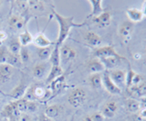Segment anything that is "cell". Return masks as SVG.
<instances>
[{
  "mask_svg": "<svg viewBox=\"0 0 146 121\" xmlns=\"http://www.w3.org/2000/svg\"><path fill=\"white\" fill-rule=\"evenodd\" d=\"M53 15L55 16V18L57 19L58 23V26H59L56 46L60 47L63 45L64 41H65L67 37H68V34H70V30L73 28H80V26H83L84 23H82V24L75 23L74 16H64L60 14H58V13L55 10H53Z\"/></svg>",
  "mask_w": 146,
  "mask_h": 121,
  "instance_id": "1",
  "label": "cell"
},
{
  "mask_svg": "<svg viewBox=\"0 0 146 121\" xmlns=\"http://www.w3.org/2000/svg\"><path fill=\"white\" fill-rule=\"evenodd\" d=\"M87 100V92L82 87H76L70 92L68 102L73 107H80Z\"/></svg>",
  "mask_w": 146,
  "mask_h": 121,
  "instance_id": "2",
  "label": "cell"
},
{
  "mask_svg": "<svg viewBox=\"0 0 146 121\" xmlns=\"http://www.w3.org/2000/svg\"><path fill=\"white\" fill-rule=\"evenodd\" d=\"M133 29H134V24L130 22L129 20L121 22L120 26H119L118 32L124 44H128L130 42Z\"/></svg>",
  "mask_w": 146,
  "mask_h": 121,
  "instance_id": "3",
  "label": "cell"
},
{
  "mask_svg": "<svg viewBox=\"0 0 146 121\" xmlns=\"http://www.w3.org/2000/svg\"><path fill=\"white\" fill-rule=\"evenodd\" d=\"M113 83L120 88L126 87V72L121 69L115 68L107 71Z\"/></svg>",
  "mask_w": 146,
  "mask_h": 121,
  "instance_id": "4",
  "label": "cell"
},
{
  "mask_svg": "<svg viewBox=\"0 0 146 121\" xmlns=\"http://www.w3.org/2000/svg\"><path fill=\"white\" fill-rule=\"evenodd\" d=\"M119 109V105L115 100H109L105 102L102 107L100 113L104 118H112L115 116Z\"/></svg>",
  "mask_w": 146,
  "mask_h": 121,
  "instance_id": "5",
  "label": "cell"
},
{
  "mask_svg": "<svg viewBox=\"0 0 146 121\" xmlns=\"http://www.w3.org/2000/svg\"><path fill=\"white\" fill-rule=\"evenodd\" d=\"M21 113L17 109L15 103L10 102L4 107L3 110L1 111V116L4 118H7L9 120H18L19 119Z\"/></svg>",
  "mask_w": 146,
  "mask_h": 121,
  "instance_id": "6",
  "label": "cell"
},
{
  "mask_svg": "<svg viewBox=\"0 0 146 121\" xmlns=\"http://www.w3.org/2000/svg\"><path fill=\"white\" fill-rule=\"evenodd\" d=\"M59 55H60V61L70 62L77 57V51L74 48L70 47L68 45H62L59 47Z\"/></svg>",
  "mask_w": 146,
  "mask_h": 121,
  "instance_id": "7",
  "label": "cell"
},
{
  "mask_svg": "<svg viewBox=\"0 0 146 121\" xmlns=\"http://www.w3.org/2000/svg\"><path fill=\"white\" fill-rule=\"evenodd\" d=\"M102 86L110 94H111V95H120V94H121V91H122L121 88L117 87L116 85L113 83V81L111 79V78H110L107 71L102 75Z\"/></svg>",
  "mask_w": 146,
  "mask_h": 121,
  "instance_id": "8",
  "label": "cell"
},
{
  "mask_svg": "<svg viewBox=\"0 0 146 121\" xmlns=\"http://www.w3.org/2000/svg\"><path fill=\"white\" fill-rule=\"evenodd\" d=\"M94 56L95 57L99 58V59H102V58H106L110 57H119L120 55H119L113 47L105 46L96 48L94 50Z\"/></svg>",
  "mask_w": 146,
  "mask_h": 121,
  "instance_id": "9",
  "label": "cell"
},
{
  "mask_svg": "<svg viewBox=\"0 0 146 121\" xmlns=\"http://www.w3.org/2000/svg\"><path fill=\"white\" fill-rule=\"evenodd\" d=\"M92 22L100 28H105L111 23V14L109 11H103L98 16L92 18Z\"/></svg>",
  "mask_w": 146,
  "mask_h": 121,
  "instance_id": "10",
  "label": "cell"
},
{
  "mask_svg": "<svg viewBox=\"0 0 146 121\" xmlns=\"http://www.w3.org/2000/svg\"><path fill=\"white\" fill-rule=\"evenodd\" d=\"M15 73V68L8 64L0 65V82L6 83L10 80Z\"/></svg>",
  "mask_w": 146,
  "mask_h": 121,
  "instance_id": "11",
  "label": "cell"
},
{
  "mask_svg": "<svg viewBox=\"0 0 146 121\" xmlns=\"http://www.w3.org/2000/svg\"><path fill=\"white\" fill-rule=\"evenodd\" d=\"M84 40L89 46L92 47H98L102 43V37L93 31H87L84 35Z\"/></svg>",
  "mask_w": 146,
  "mask_h": 121,
  "instance_id": "12",
  "label": "cell"
},
{
  "mask_svg": "<svg viewBox=\"0 0 146 121\" xmlns=\"http://www.w3.org/2000/svg\"><path fill=\"white\" fill-rule=\"evenodd\" d=\"M86 66L91 74L102 73V71L105 70V68L103 64L102 63V61L97 57L91 58V59L88 60V62L86 63Z\"/></svg>",
  "mask_w": 146,
  "mask_h": 121,
  "instance_id": "13",
  "label": "cell"
},
{
  "mask_svg": "<svg viewBox=\"0 0 146 121\" xmlns=\"http://www.w3.org/2000/svg\"><path fill=\"white\" fill-rule=\"evenodd\" d=\"M123 59H124V57L119 56V57H110L106 58H102V59H100V60L102 61V63L103 64L105 69H107L109 71V70L115 69L119 66V64L121 63V61Z\"/></svg>",
  "mask_w": 146,
  "mask_h": 121,
  "instance_id": "14",
  "label": "cell"
},
{
  "mask_svg": "<svg viewBox=\"0 0 146 121\" xmlns=\"http://www.w3.org/2000/svg\"><path fill=\"white\" fill-rule=\"evenodd\" d=\"M65 80H66L65 75L63 74L60 77H58L55 80H53L51 83H49V90L52 93V97L57 95L59 91L62 90L64 85H65Z\"/></svg>",
  "mask_w": 146,
  "mask_h": 121,
  "instance_id": "15",
  "label": "cell"
},
{
  "mask_svg": "<svg viewBox=\"0 0 146 121\" xmlns=\"http://www.w3.org/2000/svg\"><path fill=\"white\" fill-rule=\"evenodd\" d=\"M126 15L128 16V18H129V21L133 24L141 22L143 19V16H144L141 10L139 9V8H135V7L128 8L126 10Z\"/></svg>",
  "mask_w": 146,
  "mask_h": 121,
  "instance_id": "16",
  "label": "cell"
},
{
  "mask_svg": "<svg viewBox=\"0 0 146 121\" xmlns=\"http://www.w3.org/2000/svg\"><path fill=\"white\" fill-rule=\"evenodd\" d=\"M26 24V19L22 16L18 15H12L9 17L8 25L10 26V28L14 30H20L24 28Z\"/></svg>",
  "mask_w": 146,
  "mask_h": 121,
  "instance_id": "17",
  "label": "cell"
},
{
  "mask_svg": "<svg viewBox=\"0 0 146 121\" xmlns=\"http://www.w3.org/2000/svg\"><path fill=\"white\" fill-rule=\"evenodd\" d=\"M63 112V107L58 104H54L46 107L44 114L49 118H56Z\"/></svg>",
  "mask_w": 146,
  "mask_h": 121,
  "instance_id": "18",
  "label": "cell"
},
{
  "mask_svg": "<svg viewBox=\"0 0 146 121\" xmlns=\"http://www.w3.org/2000/svg\"><path fill=\"white\" fill-rule=\"evenodd\" d=\"M125 107L130 113H137L141 109V102L133 97H128L125 100Z\"/></svg>",
  "mask_w": 146,
  "mask_h": 121,
  "instance_id": "19",
  "label": "cell"
},
{
  "mask_svg": "<svg viewBox=\"0 0 146 121\" xmlns=\"http://www.w3.org/2000/svg\"><path fill=\"white\" fill-rule=\"evenodd\" d=\"M27 87L26 85L21 82L20 84H18L17 86L13 89L12 92L10 93V97H13L15 100H17V99H20V98L24 97L25 94L27 90Z\"/></svg>",
  "mask_w": 146,
  "mask_h": 121,
  "instance_id": "20",
  "label": "cell"
},
{
  "mask_svg": "<svg viewBox=\"0 0 146 121\" xmlns=\"http://www.w3.org/2000/svg\"><path fill=\"white\" fill-rule=\"evenodd\" d=\"M47 71H48V65L46 63H38L34 66L33 70V76L34 78L36 79H41L43 78L46 74H47Z\"/></svg>",
  "mask_w": 146,
  "mask_h": 121,
  "instance_id": "21",
  "label": "cell"
},
{
  "mask_svg": "<svg viewBox=\"0 0 146 121\" xmlns=\"http://www.w3.org/2000/svg\"><path fill=\"white\" fill-rule=\"evenodd\" d=\"M89 3L91 6V13L90 16H98L104 11L102 0H89Z\"/></svg>",
  "mask_w": 146,
  "mask_h": 121,
  "instance_id": "22",
  "label": "cell"
},
{
  "mask_svg": "<svg viewBox=\"0 0 146 121\" xmlns=\"http://www.w3.org/2000/svg\"><path fill=\"white\" fill-rule=\"evenodd\" d=\"M34 44L36 45V47H38V48H42V47H51L52 42L46 37L43 33H39L33 40Z\"/></svg>",
  "mask_w": 146,
  "mask_h": 121,
  "instance_id": "23",
  "label": "cell"
},
{
  "mask_svg": "<svg viewBox=\"0 0 146 121\" xmlns=\"http://www.w3.org/2000/svg\"><path fill=\"white\" fill-rule=\"evenodd\" d=\"M88 82L90 86L94 89H99L102 87V75L100 73L91 74L89 78Z\"/></svg>",
  "mask_w": 146,
  "mask_h": 121,
  "instance_id": "24",
  "label": "cell"
},
{
  "mask_svg": "<svg viewBox=\"0 0 146 121\" xmlns=\"http://www.w3.org/2000/svg\"><path fill=\"white\" fill-rule=\"evenodd\" d=\"M63 75V69L60 66H51L50 71L47 77V83H51L53 80Z\"/></svg>",
  "mask_w": 146,
  "mask_h": 121,
  "instance_id": "25",
  "label": "cell"
},
{
  "mask_svg": "<svg viewBox=\"0 0 146 121\" xmlns=\"http://www.w3.org/2000/svg\"><path fill=\"white\" fill-rule=\"evenodd\" d=\"M34 95L36 99H44L52 97V93L49 89H47L43 87H34Z\"/></svg>",
  "mask_w": 146,
  "mask_h": 121,
  "instance_id": "26",
  "label": "cell"
},
{
  "mask_svg": "<svg viewBox=\"0 0 146 121\" xmlns=\"http://www.w3.org/2000/svg\"><path fill=\"white\" fill-rule=\"evenodd\" d=\"M18 40H19L21 46L26 47L27 46H29V44H31L32 42H33L34 38H33V37H32V35L29 31L27 29H26L25 31H23V32L19 35Z\"/></svg>",
  "mask_w": 146,
  "mask_h": 121,
  "instance_id": "27",
  "label": "cell"
},
{
  "mask_svg": "<svg viewBox=\"0 0 146 121\" xmlns=\"http://www.w3.org/2000/svg\"><path fill=\"white\" fill-rule=\"evenodd\" d=\"M21 47H22V46H21L18 38H13L8 43L7 50L10 53L14 54V55H19Z\"/></svg>",
  "mask_w": 146,
  "mask_h": 121,
  "instance_id": "28",
  "label": "cell"
},
{
  "mask_svg": "<svg viewBox=\"0 0 146 121\" xmlns=\"http://www.w3.org/2000/svg\"><path fill=\"white\" fill-rule=\"evenodd\" d=\"M53 48L51 47H42V48H38V57H39V59L41 60H48L49 59L50 56H51Z\"/></svg>",
  "mask_w": 146,
  "mask_h": 121,
  "instance_id": "29",
  "label": "cell"
},
{
  "mask_svg": "<svg viewBox=\"0 0 146 121\" xmlns=\"http://www.w3.org/2000/svg\"><path fill=\"white\" fill-rule=\"evenodd\" d=\"M51 66H60V55H59V47L56 46L52 50L51 56L49 57Z\"/></svg>",
  "mask_w": 146,
  "mask_h": 121,
  "instance_id": "30",
  "label": "cell"
},
{
  "mask_svg": "<svg viewBox=\"0 0 146 121\" xmlns=\"http://www.w3.org/2000/svg\"><path fill=\"white\" fill-rule=\"evenodd\" d=\"M27 6L30 9L38 12L44 11L45 9L44 3L42 1H39V0H29V1H27Z\"/></svg>",
  "mask_w": 146,
  "mask_h": 121,
  "instance_id": "31",
  "label": "cell"
},
{
  "mask_svg": "<svg viewBox=\"0 0 146 121\" xmlns=\"http://www.w3.org/2000/svg\"><path fill=\"white\" fill-rule=\"evenodd\" d=\"M20 63H21V61H20L19 56H18V55H14V54H12L10 52L8 53L7 59V64L12 66L13 68H15V66H19Z\"/></svg>",
  "mask_w": 146,
  "mask_h": 121,
  "instance_id": "32",
  "label": "cell"
},
{
  "mask_svg": "<svg viewBox=\"0 0 146 121\" xmlns=\"http://www.w3.org/2000/svg\"><path fill=\"white\" fill-rule=\"evenodd\" d=\"M19 58H20V61L22 63H27L30 60V54L29 49L25 47H22L20 49V52H19Z\"/></svg>",
  "mask_w": 146,
  "mask_h": 121,
  "instance_id": "33",
  "label": "cell"
},
{
  "mask_svg": "<svg viewBox=\"0 0 146 121\" xmlns=\"http://www.w3.org/2000/svg\"><path fill=\"white\" fill-rule=\"evenodd\" d=\"M8 50L7 48L1 46L0 47V65L1 64H7V59L8 56Z\"/></svg>",
  "mask_w": 146,
  "mask_h": 121,
  "instance_id": "34",
  "label": "cell"
},
{
  "mask_svg": "<svg viewBox=\"0 0 146 121\" xmlns=\"http://www.w3.org/2000/svg\"><path fill=\"white\" fill-rule=\"evenodd\" d=\"M38 109V104L36 101H29L27 100V113H34Z\"/></svg>",
  "mask_w": 146,
  "mask_h": 121,
  "instance_id": "35",
  "label": "cell"
},
{
  "mask_svg": "<svg viewBox=\"0 0 146 121\" xmlns=\"http://www.w3.org/2000/svg\"><path fill=\"white\" fill-rule=\"evenodd\" d=\"M91 116H92V118L94 121H104V116L102 115L100 112H94V113L90 114Z\"/></svg>",
  "mask_w": 146,
  "mask_h": 121,
  "instance_id": "36",
  "label": "cell"
},
{
  "mask_svg": "<svg viewBox=\"0 0 146 121\" xmlns=\"http://www.w3.org/2000/svg\"><path fill=\"white\" fill-rule=\"evenodd\" d=\"M7 39V35L6 32H4V31L0 30V47L2 46V45L5 43V41Z\"/></svg>",
  "mask_w": 146,
  "mask_h": 121,
  "instance_id": "37",
  "label": "cell"
},
{
  "mask_svg": "<svg viewBox=\"0 0 146 121\" xmlns=\"http://www.w3.org/2000/svg\"><path fill=\"white\" fill-rule=\"evenodd\" d=\"M18 121H32V118H31V116L29 115L24 113V114H21L20 115Z\"/></svg>",
  "mask_w": 146,
  "mask_h": 121,
  "instance_id": "38",
  "label": "cell"
},
{
  "mask_svg": "<svg viewBox=\"0 0 146 121\" xmlns=\"http://www.w3.org/2000/svg\"><path fill=\"white\" fill-rule=\"evenodd\" d=\"M38 121H53V119L49 118L48 116H47L45 114H42L39 116V118H38Z\"/></svg>",
  "mask_w": 146,
  "mask_h": 121,
  "instance_id": "39",
  "label": "cell"
},
{
  "mask_svg": "<svg viewBox=\"0 0 146 121\" xmlns=\"http://www.w3.org/2000/svg\"><path fill=\"white\" fill-rule=\"evenodd\" d=\"M139 116H140L141 118H143V119H146V109H144L140 111Z\"/></svg>",
  "mask_w": 146,
  "mask_h": 121,
  "instance_id": "40",
  "label": "cell"
},
{
  "mask_svg": "<svg viewBox=\"0 0 146 121\" xmlns=\"http://www.w3.org/2000/svg\"><path fill=\"white\" fill-rule=\"evenodd\" d=\"M82 121H94V120L92 118V116H91V115L89 114V115H87V116H84L83 119H82Z\"/></svg>",
  "mask_w": 146,
  "mask_h": 121,
  "instance_id": "41",
  "label": "cell"
},
{
  "mask_svg": "<svg viewBox=\"0 0 146 121\" xmlns=\"http://www.w3.org/2000/svg\"><path fill=\"white\" fill-rule=\"evenodd\" d=\"M141 12H143V14L144 16H146V0L145 1H143V7H141Z\"/></svg>",
  "mask_w": 146,
  "mask_h": 121,
  "instance_id": "42",
  "label": "cell"
},
{
  "mask_svg": "<svg viewBox=\"0 0 146 121\" xmlns=\"http://www.w3.org/2000/svg\"><path fill=\"white\" fill-rule=\"evenodd\" d=\"M143 57V54H139V53H136L133 55V58L135 60H139L141 58Z\"/></svg>",
  "mask_w": 146,
  "mask_h": 121,
  "instance_id": "43",
  "label": "cell"
},
{
  "mask_svg": "<svg viewBox=\"0 0 146 121\" xmlns=\"http://www.w3.org/2000/svg\"><path fill=\"white\" fill-rule=\"evenodd\" d=\"M144 57H145V62H146V47H145V49H144Z\"/></svg>",
  "mask_w": 146,
  "mask_h": 121,
  "instance_id": "44",
  "label": "cell"
},
{
  "mask_svg": "<svg viewBox=\"0 0 146 121\" xmlns=\"http://www.w3.org/2000/svg\"><path fill=\"white\" fill-rule=\"evenodd\" d=\"M1 6H2V1H0V7H1Z\"/></svg>",
  "mask_w": 146,
  "mask_h": 121,
  "instance_id": "45",
  "label": "cell"
}]
</instances>
